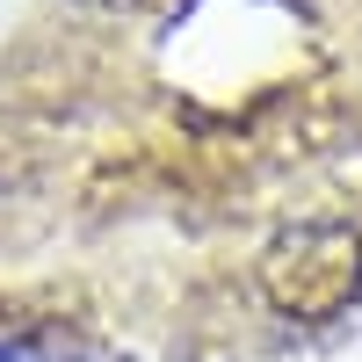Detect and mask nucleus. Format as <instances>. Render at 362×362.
Here are the masks:
<instances>
[{
	"mask_svg": "<svg viewBox=\"0 0 362 362\" xmlns=\"http://www.w3.org/2000/svg\"><path fill=\"white\" fill-rule=\"evenodd\" d=\"M73 8H87L95 22H131V15H153V8H167V0H73Z\"/></svg>",
	"mask_w": 362,
	"mask_h": 362,
	"instance_id": "nucleus-3",
	"label": "nucleus"
},
{
	"mask_svg": "<svg viewBox=\"0 0 362 362\" xmlns=\"http://www.w3.org/2000/svg\"><path fill=\"white\" fill-rule=\"evenodd\" d=\"M247 283L268 319H283L297 341H319L362 305V218L341 210H297L268 225L247 254Z\"/></svg>",
	"mask_w": 362,
	"mask_h": 362,
	"instance_id": "nucleus-1",
	"label": "nucleus"
},
{
	"mask_svg": "<svg viewBox=\"0 0 362 362\" xmlns=\"http://www.w3.org/2000/svg\"><path fill=\"white\" fill-rule=\"evenodd\" d=\"M22 189H29V174L15 167V153H8V145H0V225H8L15 210H22Z\"/></svg>",
	"mask_w": 362,
	"mask_h": 362,
	"instance_id": "nucleus-2",
	"label": "nucleus"
}]
</instances>
